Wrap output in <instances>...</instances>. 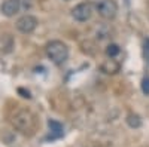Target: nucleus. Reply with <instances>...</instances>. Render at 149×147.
Wrapping results in <instances>:
<instances>
[{
	"instance_id": "nucleus-10",
	"label": "nucleus",
	"mask_w": 149,
	"mask_h": 147,
	"mask_svg": "<svg viewBox=\"0 0 149 147\" xmlns=\"http://www.w3.org/2000/svg\"><path fill=\"white\" fill-rule=\"evenodd\" d=\"M127 122H128V125L131 126V128H139L140 125H142V122H140V117L137 116V115H128V117H127Z\"/></svg>"
},
{
	"instance_id": "nucleus-7",
	"label": "nucleus",
	"mask_w": 149,
	"mask_h": 147,
	"mask_svg": "<svg viewBox=\"0 0 149 147\" xmlns=\"http://www.w3.org/2000/svg\"><path fill=\"white\" fill-rule=\"evenodd\" d=\"M100 68H102L103 73H106V75H116V73L119 71V68H121V66H119V63L116 59L109 58V59L103 61Z\"/></svg>"
},
{
	"instance_id": "nucleus-4",
	"label": "nucleus",
	"mask_w": 149,
	"mask_h": 147,
	"mask_svg": "<svg viewBox=\"0 0 149 147\" xmlns=\"http://www.w3.org/2000/svg\"><path fill=\"white\" fill-rule=\"evenodd\" d=\"M93 12H94L93 3L84 2V3L76 5L72 9V17H73V19H76L79 22H85V21H88L93 17Z\"/></svg>"
},
{
	"instance_id": "nucleus-6",
	"label": "nucleus",
	"mask_w": 149,
	"mask_h": 147,
	"mask_svg": "<svg viewBox=\"0 0 149 147\" xmlns=\"http://www.w3.org/2000/svg\"><path fill=\"white\" fill-rule=\"evenodd\" d=\"M21 9V0H5L0 6V10H2V14L8 18L10 17H15Z\"/></svg>"
},
{
	"instance_id": "nucleus-8",
	"label": "nucleus",
	"mask_w": 149,
	"mask_h": 147,
	"mask_svg": "<svg viewBox=\"0 0 149 147\" xmlns=\"http://www.w3.org/2000/svg\"><path fill=\"white\" fill-rule=\"evenodd\" d=\"M49 128H51V138H60L63 135V125L57 120H49L48 122Z\"/></svg>"
},
{
	"instance_id": "nucleus-5",
	"label": "nucleus",
	"mask_w": 149,
	"mask_h": 147,
	"mask_svg": "<svg viewBox=\"0 0 149 147\" xmlns=\"http://www.w3.org/2000/svg\"><path fill=\"white\" fill-rule=\"evenodd\" d=\"M37 24H39V21H37L36 17L33 15H24L21 17L18 21H17V30L24 33V34H30L36 30Z\"/></svg>"
},
{
	"instance_id": "nucleus-13",
	"label": "nucleus",
	"mask_w": 149,
	"mask_h": 147,
	"mask_svg": "<svg viewBox=\"0 0 149 147\" xmlns=\"http://www.w3.org/2000/svg\"><path fill=\"white\" fill-rule=\"evenodd\" d=\"M18 91H19L21 94H24L22 97H26V98H30V92H29V91H24V89H21V88H19Z\"/></svg>"
},
{
	"instance_id": "nucleus-1",
	"label": "nucleus",
	"mask_w": 149,
	"mask_h": 147,
	"mask_svg": "<svg viewBox=\"0 0 149 147\" xmlns=\"http://www.w3.org/2000/svg\"><path fill=\"white\" fill-rule=\"evenodd\" d=\"M9 120L12 126L17 131H19L21 134H24V135H31L37 128V117L29 108H22V107L15 108L10 113Z\"/></svg>"
},
{
	"instance_id": "nucleus-3",
	"label": "nucleus",
	"mask_w": 149,
	"mask_h": 147,
	"mask_svg": "<svg viewBox=\"0 0 149 147\" xmlns=\"http://www.w3.org/2000/svg\"><path fill=\"white\" fill-rule=\"evenodd\" d=\"M95 9L103 19H113L118 14V3L115 0H100L95 5Z\"/></svg>"
},
{
	"instance_id": "nucleus-11",
	"label": "nucleus",
	"mask_w": 149,
	"mask_h": 147,
	"mask_svg": "<svg viewBox=\"0 0 149 147\" xmlns=\"http://www.w3.org/2000/svg\"><path fill=\"white\" fill-rule=\"evenodd\" d=\"M142 92L145 95H149V75L143 76L142 79Z\"/></svg>"
},
{
	"instance_id": "nucleus-2",
	"label": "nucleus",
	"mask_w": 149,
	"mask_h": 147,
	"mask_svg": "<svg viewBox=\"0 0 149 147\" xmlns=\"http://www.w3.org/2000/svg\"><path fill=\"white\" fill-rule=\"evenodd\" d=\"M45 52H46V57L57 66L64 64L67 61V58H69V48L64 42H61V40L48 42L46 46H45Z\"/></svg>"
},
{
	"instance_id": "nucleus-12",
	"label": "nucleus",
	"mask_w": 149,
	"mask_h": 147,
	"mask_svg": "<svg viewBox=\"0 0 149 147\" xmlns=\"http://www.w3.org/2000/svg\"><path fill=\"white\" fill-rule=\"evenodd\" d=\"M143 55H145V61L149 64V39H146L143 43Z\"/></svg>"
},
{
	"instance_id": "nucleus-9",
	"label": "nucleus",
	"mask_w": 149,
	"mask_h": 147,
	"mask_svg": "<svg viewBox=\"0 0 149 147\" xmlns=\"http://www.w3.org/2000/svg\"><path fill=\"white\" fill-rule=\"evenodd\" d=\"M119 52H121V48H119L116 43H110V45L106 48V55H107L109 58H115V57H118Z\"/></svg>"
}]
</instances>
